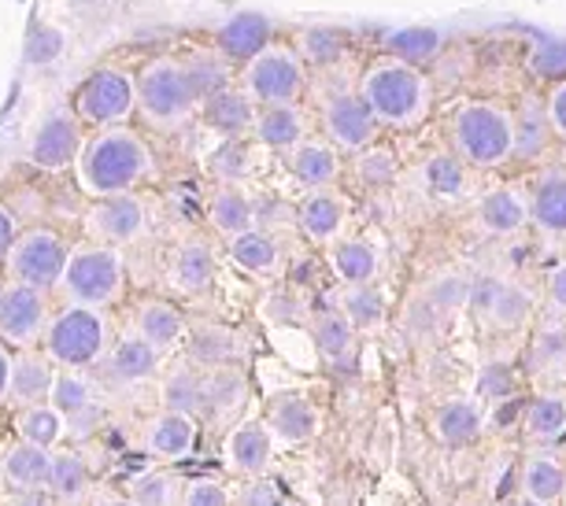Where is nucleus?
Masks as SVG:
<instances>
[{
	"instance_id": "1",
	"label": "nucleus",
	"mask_w": 566,
	"mask_h": 506,
	"mask_svg": "<svg viewBox=\"0 0 566 506\" xmlns=\"http://www.w3.org/2000/svg\"><path fill=\"white\" fill-rule=\"evenodd\" d=\"M74 181L78 189L97 200L130 197L148 181H156V156L148 141L130 126H112L85 137V148L74 164Z\"/></svg>"
},
{
	"instance_id": "2",
	"label": "nucleus",
	"mask_w": 566,
	"mask_h": 506,
	"mask_svg": "<svg viewBox=\"0 0 566 506\" xmlns=\"http://www.w3.org/2000/svg\"><path fill=\"white\" fill-rule=\"evenodd\" d=\"M359 101L381 130H415L430 115V78L397 56H378L359 78Z\"/></svg>"
},
{
	"instance_id": "3",
	"label": "nucleus",
	"mask_w": 566,
	"mask_h": 506,
	"mask_svg": "<svg viewBox=\"0 0 566 506\" xmlns=\"http://www.w3.org/2000/svg\"><path fill=\"white\" fill-rule=\"evenodd\" d=\"M200 96L193 71L178 56H153L137 71V115L156 134H181L200 115Z\"/></svg>"
},
{
	"instance_id": "4",
	"label": "nucleus",
	"mask_w": 566,
	"mask_h": 506,
	"mask_svg": "<svg viewBox=\"0 0 566 506\" xmlns=\"http://www.w3.org/2000/svg\"><path fill=\"white\" fill-rule=\"evenodd\" d=\"M448 137H452L455 156L463 159L470 170H496L507 159H515L518 130L515 115L504 104L493 101H463L455 107L452 123H448Z\"/></svg>"
},
{
	"instance_id": "5",
	"label": "nucleus",
	"mask_w": 566,
	"mask_h": 506,
	"mask_svg": "<svg viewBox=\"0 0 566 506\" xmlns=\"http://www.w3.org/2000/svg\"><path fill=\"white\" fill-rule=\"evenodd\" d=\"M112 321L97 307L63 304L52 310L41 351L49 355L60 370H97L112 351Z\"/></svg>"
},
{
	"instance_id": "6",
	"label": "nucleus",
	"mask_w": 566,
	"mask_h": 506,
	"mask_svg": "<svg viewBox=\"0 0 566 506\" xmlns=\"http://www.w3.org/2000/svg\"><path fill=\"white\" fill-rule=\"evenodd\" d=\"M123 293H126L123 247L93 244V241H82L71 247L67 271H63V282H60L63 304L104 310V307L119 304Z\"/></svg>"
},
{
	"instance_id": "7",
	"label": "nucleus",
	"mask_w": 566,
	"mask_h": 506,
	"mask_svg": "<svg viewBox=\"0 0 566 506\" xmlns=\"http://www.w3.org/2000/svg\"><path fill=\"white\" fill-rule=\"evenodd\" d=\"M241 89L255 107L301 104L307 89V63L290 41H271L241 67Z\"/></svg>"
},
{
	"instance_id": "8",
	"label": "nucleus",
	"mask_w": 566,
	"mask_h": 506,
	"mask_svg": "<svg viewBox=\"0 0 566 506\" xmlns=\"http://www.w3.org/2000/svg\"><path fill=\"white\" fill-rule=\"evenodd\" d=\"M71 241L52 225H27L19 230L12 255L4 263V282L41 288V293H60L63 271L71 260Z\"/></svg>"
},
{
	"instance_id": "9",
	"label": "nucleus",
	"mask_w": 566,
	"mask_h": 506,
	"mask_svg": "<svg viewBox=\"0 0 566 506\" xmlns=\"http://www.w3.org/2000/svg\"><path fill=\"white\" fill-rule=\"evenodd\" d=\"M71 112L78 115L82 126L97 130H112V126H126L137 115V74L123 67H101L74 89Z\"/></svg>"
},
{
	"instance_id": "10",
	"label": "nucleus",
	"mask_w": 566,
	"mask_h": 506,
	"mask_svg": "<svg viewBox=\"0 0 566 506\" xmlns=\"http://www.w3.org/2000/svg\"><path fill=\"white\" fill-rule=\"evenodd\" d=\"M52 318V299L41 288L4 282L0 288V340L12 351L41 348Z\"/></svg>"
},
{
	"instance_id": "11",
	"label": "nucleus",
	"mask_w": 566,
	"mask_h": 506,
	"mask_svg": "<svg viewBox=\"0 0 566 506\" xmlns=\"http://www.w3.org/2000/svg\"><path fill=\"white\" fill-rule=\"evenodd\" d=\"M318 123H323V137L337 152L359 156L367 152L378 137V123L367 112V104L359 101V93L337 89L323 96V107H318Z\"/></svg>"
},
{
	"instance_id": "12",
	"label": "nucleus",
	"mask_w": 566,
	"mask_h": 506,
	"mask_svg": "<svg viewBox=\"0 0 566 506\" xmlns=\"http://www.w3.org/2000/svg\"><path fill=\"white\" fill-rule=\"evenodd\" d=\"M85 233H90L93 244H134L148 233V203L130 192V197H112V200H97L85 214Z\"/></svg>"
},
{
	"instance_id": "13",
	"label": "nucleus",
	"mask_w": 566,
	"mask_h": 506,
	"mask_svg": "<svg viewBox=\"0 0 566 506\" xmlns=\"http://www.w3.org/2000/svg\"><path fill=\"white\" fill-rule=\"evenodd\" d=\"M85 148V137H82V123L71 107H60L52 112L45 123L38 126L34 137H30V148H27V159L41 170H74Z\"/></svg>"
},
{
	"instance_id": "14",
	"label": "nucleus",
	"mask_w": 566,
	"mask_h": 506,
	"mask_svg": "<svg viewBox=\"0 0 566 506\" xmlns=\"http://www.w3.org/2000/svg\"><path fill=\"white\" fill-rule=\"evenodd\" d=\"M470 307L493 329H518L530 318L533 299L526 288L507 282V277H482L470 285Z\"/></svg>"
},
{
	"instance_id": "15",
	"label": "nucleus",
	"mask_w": 566,
	"mask_h": 506,
	"mask_svg": "<svg viewBox=\"0 0 566 506\" xmlns=\"http://www.w3.org/2000/svg\"><path fill=\"white\" fill-rule=\"evenodd\" d=\"M167 285L178 296H205L216 285V252L205 236H186L167 263Z\"/></svg>"
},
{
	"instance_id": "16",
	"label": "nucleus",
	"mask_w": 566,
	"mask_h": 506,
	"mask_svg": "<svg viewBox=\"0 0 566 506\" xmlns=\"http://www.w3.org/2000/svg\"><path fill=\"white\" fill-rule=\"evenodd\" d=\"M296 225L301 233L307 236L312 244H323V247H334L340 241L348 225V200L340 197L337 189H315L307 192L296 208Z\"/></svg>"
},
{
	"instance_id": "17",
	"label": "nucleus",
	"mask_w": 566,
	"mask_h": 506,
	"mask_svg": "<svg viewBox=\"0 0 566 506\" xmlns=\"http://www.w3.org/2000/svg\"><path fill=\"white\" fill-rule=\"evenodd\" d=\"M159 362H164V351H156L153 344L142 340L137 333H123V337H115L108 359H104L97 370H104L108 381L130 389V384L153 381L159 373Z\"/></svg>"
},
{
	"instance_id": "18",
	"label": "nucleus",
	"mask_w": 566,
	"mask_h": 506,
	"mask_svg": "<svg viewBox=\"0 0 566 506\" xmlns=\"http://www.w3.org/2000/svg\"><path fill=\"white\" fill-rule=\"evenodd\" d=\"M52 466V451L27 444V440H8L0 447V488L4 492H45Z\"/></svg>"
},
{
	"instance_id": "19",
	"label": "nucleus",
	"mask_w": 566,
	"mask_h": 506,
	"mask_svg": "<svg viewBox=\"0 0 566 506\" xmlns=\"http://www.w3.org/2000/svg\"><path fill=\"white\" fill-rule=\"evenodd\" d=\"M197 433H200L197 418L159 411V414L148 418L145 429H142V447L159 462H181V458L193 455Z\"/></svg>"
},
{
	"instance_id": "20",
	"label": "nucleus",
	"mask_w": 566,
	"mask_h": 506,
	"mask_svg": "<svg viewBox=\"0 0 566 506\" xmlns=\"http://www.w3.org/2000/svg\"><path fill=\"white\" fill-rule=\"evenodd\" d=\"M530 225L552 241H566V167H544L533 181Z\"/></svg>"
},
{
	"instance_id": "21",
	"label": "nucleus",
	"mask_w": 566,
	"mask_h": 506,
	"mask_svg": "<svg viewBox=\"0 0 566 506\" xmlns=\"http://www.w3.org/2000/svg\"><path fill=\"white\" fill-rule=\"evenodd\" d=\"M130 333H137V337L153 344L156 351L167 355L189 337V321H186V315H181L178 304L153 296V299H142V304L134 307Z\"/></svg>"
},
{
	"instance_id": "22",
	"label": "nucleus",
	"mask_w": 566,
	"mask_h": 506,
	"mask_svg": "<svg viewBox=\"0 0 566 506\" xmlns=\"http://www.w3.org/2000/svg\"><path fill=\"white\" fill-rule=\"evenodd\" d=\"M274 458V436L263 422H241L227 433V466L244 481H260Z\"/></svg>"
},
{
	"instance_id": "23",
	"label": "nucleus",
	"mask_w": 566,
	"mask_h": 506,
	"mask_svg": "<svg viewBox=\"0 0 566 506\" xmlns=\"http://www.w3.org/2000/svg\"><path fill=\"white\" fill-rule=\"evenodd\" d=\"M60 366L49 359L41 348L30 351H15L12 355V403L23 411V407H38L52 400V384H56Z\"/></svg>"
},
{
	"instance_id": "24",
	"label": "nucleus",
	"mask_w": 566,
	"mask_h": 506,
	"mask_svg": "<svg viewBox=\"0 0 566 506\" xmlns=\"http://www.w3.org/2000/svg\"><path fill=\"white\" fill-rule=\"evenodd\" d=\"M56 411L67 418L71 433L82 429V418H97L101 414V384L93 370H60L56 384H52V400Z\"/></svg>"
},
{
	"instance_id": "25",
	"label": "nucleus",
	"mask_w": 566,
	"mask_h": 506,
	"mask_svg": "<svg viewBox=\"0 0 566 506\" xmlns=\"http://www.w3.org/2000/svg\"><path fill=\"white\" fill-rule=\"evenodd\" d=\"M252 137L271 152L290 156L296 145H304L312 137V118L301 104H285V107H260L255 115V130Z\"/></svg>"
},
{
	"instance_id": "26",
	"label": "nucleus",
	"mask_w": 566,
	"mask_h": 506,
	"mask_svg": "<svg viewBox=\"0 0 566 506\" xmlns=\"http://www.w3.org/2000/svg\"><path fill=\"white\" fill-rule=\"evenodd\" d=\"M263 425L271 429V436L277 444H307L318 433V411L312 400L296 392H282L266 403Z\"/></svg>"
},
{
	"instance_id": "27",
	"label": "nucleus",
	"mask_w": 566,
	"mask_h": 506,
	"mask_svg": "<svg viewBox=\"0 0 566 506\" xmlns=\"http://www.w3.org/2000/svg\"><path fill=\"white\" fill-rule=\"evenodd\" d=\"M474 219L489 236H515L530 225V197H522L515 186L489 189L478 200Z\"/></svg>"
},
{
	"instance_id": "28",
	"label": "nucleus",
	"mask_w": 566,
	"mask_h": 506,
	"mask_svg": "<svg viewBox=\"0 0 566 506\" xmlns=\"http://www.w3.org/2000/svg\"><path fill=\"white\" fill-rule=\"evenodd\" d=\"M285 167H290V175L301 181L307 192L334 189L340 178V152L326 137H307L304 145H296L293 152L285 156Z\"/></svg>"
},
{
	"instance_id": "29",
	"label": "nucleus",
	"mask_w": 566,
	"mask_h": 506,
	"mask_svg": "<svg viewBox=\"0 0 566 506\" xmlns=\"http://www.w3.org/2000/svg\"><path fill=\"white\" fill-rule=\"evenodd\" d=\"M241 333H233L230 326H197L193 333L186 337V359L189 366H197L200 373H211V370H222V366H238L241 359Z\"/></svg>"
},
{
	"instance_id": "30",
	"label": "nucleus",
	"mask_w": 566,
	"mask_h": 506,
	"mask_svg": "<svg viewBox=\"0 0 566 506\" xmlns=\"http://www.w3.org/2000/svg\"><path fill=\"white\" fill-rule=\"evenodd\" d=\"M255 115H260V107L244 96L241 85H227V89H219L216 96H208L205 107H200V118H205L216 134L230 137V141H241L244 134L255 130Z\"/></svg>"
},
{
	"instance_id": "31",
	"label": "nucleus",
	"mask_w": 566,
	"mask_h": 506,
	"mask_svg": "<svg viewBox=\"0 0 566 506\" xmlns=\"http://www.w3.org/2000/svg\"><path fill=\"white\" fill-rule=\"evenodd\" d=\"M205 211H208V225L227 236V241L255 230V222H260V214H255V200L249 197V189L244 186H216L208 203H205Z\"/></svg>"
},
{
	"instance_id": "32",
	"label": "nucleus",
	"mask_w": 566,
	"mask_h": 506,
	"mask_svg": "<svg viewBox=\"0 0 566 506\" xmlns=\"http://www.w3.org/2000/svg\"><path fill=\"white\" fill-rule=\"evenodd\" d=\"M249 403V373L241 366H222L205 373V411L211 422H230Z\"/></svg>"
},
{
	"instance_id": "33",
	"label": "nucleus",
	"mask_w": 566,
	"mask_h": 506,
	"mask_svg": "<svg viewBox=\"0 0 566 506\" xmlns=\"http://www.w3.org/2000/svg\"><path fill=\"white\" fill-rule=\"evenodd\" d=\"M485 429V411L478 400H467V396H455V400H444L433 411V436L448 447H463L474 444Z\"/></svg>"
},
{
	"instance_id": "34",
	"label": "nucleus",
	"mask_w": 566,
	"mask_h": 506,
	"mask_svg": "<svg viewBox=\"0 0 566 506\" xmlns=\"http://www.w3.org/2000/svg\"><path fill=\"white\" fill-rule=\"evenodd\" d=\"M315 348L318 355L334 366V370H356V359H359V333L356 326L337 315V310H326V315L315 318Z\"/></svg>"
},
{
	"instance_id": "35",
	"label": "nucleus",
	"mask_w": 566,
	"mask_h": 506,
	"mask_svg": "<svg viewBox=\"0 0 566 506\" xmlns=\"http://www.w3.org/2000/svg\"><path fill=\"white\" fill-rule=\"evenodd\" d=\"M329 266H334L340 285H374L381 271V252L363 236H340L329 247Z\"/></svg>"
},
{
	"instance_id": "36",
	"label": "nucleus",
	"mask_w": 566,
	"mask_h": 506,
	"mask_svg": "<svg viewBox=\"0 0 566 506\" xmlns=\"http://www.w3.org/2000/svg\"><path fill=\"white\" fill-rule=\"evenodd\" d=\"M230 244V263L238 266L241 274L249 277H274L277 271H282V244L274 241L266 230H249L241 236H233Z\"/></svg>"
},
{
	"instance_id": "37",
	"label": "nucleus",
	"mask_w": 566,
	"mask_h": 506,
	"mask_svg": "<svg viewBox=\"0 0 566 506\" xmlns=\"http://www.w3.org/2000/svg\"><path fill=\"white\" fill-rule=\"evenodd\" d=\"M216 45H219L222 56L241 60V67H244V63H249L263 45H271V23H266L260 12H241L219 30Z\"/></svg>"
},
{
	"instance_id": "38",
	"label": "nucleus",
	"mask_w": 566,
	"mask_h": 506,
	"mask_svg": "<svg viewBox=\"0 0 566 506\" xmlns=\"http://www.w3.org/2000/svg\"><path fill=\"white\" fill-rule=\"evenodd\" d=\"M45 495L56 503H78L90 495V466H85V458L78 455V451H71V447L52 451Z\"/></svg>"
},
{
	"instance_id": "39",
	"label": "nucleus",
	"mask_w": 566,
	"mask_h": 506,
	"mask_svg": "<svg viewBox=\"0 0 566 506\" xmlns=\"http://www.w3.org/2000/svg\"><path fill=\"white\" fill-rule=\"evenodd\" d=\"M15 436L45 451H60L63 440L71 436V425L52 403H38V407H23L15 414Z\"/></svg>"
},
{
	"instance_id": "40",
	"label": "nucleus",
	"mask_w": 566,
	"mask_h": 506,
	"mask_svg": "<svg viewBox=\"0 0 566 506\" xmlns=\"http://www.w3.org/2000/svg\"><path fill=\"white\" fill-rule=\"evenodd\" d=\"M159 403L170 414H189V418L200 414L205 411V373L189 362L170 370L164 377V384H159Z\"/></svg>"
},
{
	"instance_id": "41",
	"label": "nucleus",
	"mask_w": 566,
	"mask_h": 506,
	"mask_svg": "<svg viewBox=\"0 0 566 506\" xmlns=\"http://www.w3.org/2000/svg\"><path fill=\"white\" fill-rule=\"evenodd\" d=\"M422 186L437 200H463L470 192V167L459 156H430L422 164Z\"/></svg>"
},
{
	"instance_id": "42",
	"label": "nucleus",
	"mask_w": 566,
	"mask_h": 506,
	"mask_svg": "<svg viewBox=\"0 0 566 506\" xmlns=\"http://www.w3.org/2000/svg\"><path fill=\"white\" fill-rule=\"evenodd\" d=\"M337 315H345L352 326L359 329H378L386 318V296L374 285H340L337 293Z\"/></svg>"
},
{
	"instance_id": "43",
	"label": "nucleus",
	"mask_w": 566,
	"mask_h": 506,
	"mask_svg": "<svg viewBox=\"0 0 566 506\" xmlns=\"http://www.w3.org/2000/svg\"><path fill=\"white\" fill-rule=\"evenodd\" d=\"M181 492H186V481L167 470H145L126 484V499L134 506H181Z\"/></svg>"
},
{
	"instance_id": "44",
	"label": "nucleus",
	"mask_w": 566,
	"mask_h": 506,
	"mask_svg": "<svg viewBox=\"0 0 566 506\" xmlns=\"http://www.w3.org/2000/svg\"><path fill=\"white\" fill-rule=\"evenodd\" d=\"M522 425L533 440H555L566 429V396L563 392H537L522 407Z\"/></svg>"
},
{
	"instance_id": "45",
	"label": "nucleus",
	"mask_w": 566,
	"mask_h": 506,
	"mask_svg": "<svg viewBox=\"0 0 566 506\" xmlns=\"http://www.w3.org/2000/svg\"><path fill=\"white\" fill-rule=\"evenodd\" d=\"M566 370V321H548L533 333L530 344V373L555 377Z\"/></svg>"
},
{
	"instance_id": "46",
	"label": "nucleus",
	"mask_w": 566,
	"mask_h": 506,
	"mask_svg": "<svg viewBox=\"0 0 566 506\" xmlns=\"http://www.w3.org/2000/svg\"><path fill=\"white\" fill-rule=\"evenodd\" d=\"M522 488H526L530 499L537 503H559L566 495V466L555 458H526V466H522Z\"/></svg>"
},
{
	"instance_id": "47",
	"label": "nucleus",
	"mask_w": 566,
	"mask_h": 506,
	"mask_svg": "<svg viewBox=\"0 0 566 506\" xmlns=\"http://www.w3.org/2000/svg\"><path fill=\"white\" fill-rule=\"evenodd\" d=\"M389 45V56H397L403 63H426L430 56H437V49H441V34L437 30H426V27H411V30H392L386 38Z\"/></svg>"
},
{
	"instance_id": "48",
	"label": "nucleus",
	"mask_w": 566,
	"mask_h": 506,
	"mask_svg": "<svg viewBox=\"0 0 566 506\" xmlns=\"http://www.w3.org/2000/svg\"><path fill=\"white\" fill-rule=\"evenodd\" d=\"M296 52H301L304 63H318V67H334V63L345 56V34L326 27H312L296 34Z\"/></svg>"
},
{
	"instance_id": "49",
	"label": "nucleus",
	"mask_w": 566,
	"mask_h": 506,
	"mask_svg": "<svg viewBox=\"0 0 566 506\" xmlns=\"http://www.w3.org/2000/svg\"><path fill=\"white\" fill-rule=\"evenodd\" d=\"M252 170L255 167L241 141H227L211 156V175L219 178V186H244V178H252Z\"/></svg>"
},
{
	"instance_id": "50",
	"label": "nucleus",
	"mask_w": 566,
	"mask_h": 506,
	"mask_svg": "<svg viewBox=\"0 0 566 506\" xmlns=\"http://www.w3.org/2000/svg\"><path fill=\"white\" fill-rule=\"evenodd\" d=\"M397 156L389 152V148L381 145H370L367 152L356 156V178L363 181V186L378 189V186H389L392 178H397Z\"/></svg>"
},
{
	"instance_id": "51",
	"label": "nucleus",
	"mask_w": 566,
	"mask_h": 506,
	"mask_svg": "<svg viewBox=\"0 0 566 506\" xmlns=\"http://www.w3.org/2000/svg\"><path fill=\"white\" fill-rule=\"evenodd\" d=\"M515 370H511L507 362H489L482 373H478V392L485 396V400H496L504 403L515 396Z\"/></svg>"
},
{
	"instance_id": "52",
	"label": "nucleus",
	"mask_w": 566,
	"mask_h": 506,
	"mask_svg": "<svg viewBox=\"0 0 566 506\" xmlns=\"http://www.w3.org/2000/svg\"><path fill=\"white\" fill-rule=\"evenodd\" d=\"M181 506H233V495L227 492V484L216 477H197V481H186Z\"/></svg>"
},
{
	"instance_id": "53",
	"label": "nucleus",
	"mask_w": 566,
	"mask_h": 506,
	"mask_svg": "<svg viewBox=\"0 0 566 506\" xmlns=\"http://www.w3.org/2000/svg\"><path fill=\"white\" fill-rule=\"evenodd\" d=\"M430 304L437 310H459L463 304H470V285L463 282V277H455V274H444V277H437V285L430 288Z\"/></svg>"
},
{
	"instance_id": "54",
	"label": "nucleus",
	"mask_w": 566,
	"mask_h": 506,
	"mask_svg": "<svg viewBox=\"0 0 566 506\" xmlns=\"http://www.w3.org/2000/svg\"><path fill=\"white\" fill-rule=\"evenodd\" d=\"M544 118H548L552 137H559L566 145V78H559L548 89V101H544Z\"/></svg>"
},
{
	"instance_id": "55",
	"label": "nucleus",
	"mask_w": 566,
	"mask_h": 506,
	"mask_svg": "<svg viewBox=\"0 0 566 506\" xmlns=\"http://www.w3.org/2000/svg\"><path fill=\"white\" fill-rule=\"evenodd\" d=\"M233 506H282V495H277V488L266 477L260 481H249L244 488L238 492V499H233Z\"/></svg>"
},
{
	"instance_id": "56",
	"label": "nucleus",
	"mask_w": 566,
	"mask_h": 506,
	"mask_svg": "<svg viewBox=\"0 0 566 506\" xmlns=\"http://www.w3.org/2000/svg\"><path fill=\"white\" fill-rule=\"evenodd\" d=\"M544 293H548V307L555 310V315H566V263L552 266V271H548Z\"/></svg>"
},
{
	"instance_id": "57",
	"label": "nucleus",
	"mask_w": 566,
	"mask_h": 506,
	"mask_svg": "<svg viewBox=\"0 0 566 506\" xmlns=\"http://www.w3.org/2000/svg\"><path fill=\"white\" fill-rule=\"evenodd\" d=\"M15 236H19L15 214H12V208H4V203H0V274H4V263H8V255H12Z\"/></svg>"
},
{
	"instance_id": "58",
	"label": "nucleus",
	"mask_w": 566,
	"mask_h": 506,
	"mask_svg": "<svg viewBox=\"0 0 566 506\" xmlns=\"http://www.w3.org/2000/svg\"><path fill=\"white\" fill-rule=\"evenodd\" d=\"M533 67H537V74H559V78H566V45H548Z\"/></svg>"
},
{
	"instance_id": "59",
	"label": "nucleus",
	"mask_w": 566,
	"mask_h": 506,
	"mask_svg": "<svg viewBox=\"0 0 566 506\" xmlns=\"http://www.w3.org/2000/svg\"><path fill=\"white\" fill-rule=\"evenodd\" d=\"M12 348L0 340V407L12 403Z\"/></svg>"
},
{
	"instance_id": "60",
	"label": "nucleus",
	"mask_w": 566,
	"mask_h": 506,
	"mask_svg": "<svg viewBox=\"0 0 566 506\" xmlns=\"http://www.w3.org/2000/svg\"><path fill=\"white\" fill-rule=\"evenodd\" d=\"M97 506H134L126 495H115V492H108V495H101V503Z\"/></svg>"
},
{
	"instance_id": "61",
	"label": "nucleus",
	"mask_w": 566,
	"mask_h": 506,
	"mask_svg": "<svg viewBox=\"0 0 566 506\" xmlns=\"http://www.w3.org/2000/svg\"><path fill=\"white\" fill-rule=\"evenodd\" d=\"M511 506H544V503H537V499H530V495H522L518 503H511Z\"/></svg>"
},
{
	"instance_id": "62",
	"label": "nucleus",
	"mask_w": 566,
	"mask_h": 506,
	"mask_svg": "<svg viewBox=\"0 0 566 506\" xmlns=\"http://www.w3.org/2000/svg\"><path fill=\"white\" fill-rule=\"evenodd\" d=\"M0 288H4V277H0Z\"/></svg>"
},
{
	"instance_id": "63",
	"label": "nucleus",
	"mask_w": 566,
	"mask_h": 506,
	"mask_svg": "<svg viewBox=\"0 0 566 506\" xmlns=\"http://www.w3.org/2000/svg\"><path fill=\"white\" fill-rule=\"evenodd\" d=\"M0 495H4V488H0Z\"/></svg>"
}]
</instances>
